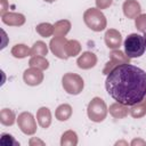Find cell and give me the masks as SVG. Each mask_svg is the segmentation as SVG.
Instances as JSON below:
<instances>
[{
  "label": "cell",
  "mask_w": 146,
  "mask_h": 146,
  "mask_svg": "<svg viewBox=\"0 0 146 146\" xmlns=\"http://www.w3.org/2000/svg\"><path fill=\"white\" fill-rule=\"evenodd\" d=\"M105 88L114 100L132 106L146 96V72L129 63L117 65L107 74Z\"/></svg>",
  "instance_id": "obj_1"
},
{
  "label": "cell",
  "mask_w": 146,
  "mask_h": 146,
  "mask_svg": "<svg viewBox=\"0 0 146 146\" xmlns=\"http://www.w3.org/2000/svg\"><path fill=\"white\" fill-rule=\"evenodd\" d=\"M145 49V40L140 34L131 33L124 40V51L129 58H137L143 56Z\"/></svg>",
  "instance_id": "obj_2"
},
{
  "label": "cell",
  "mask_w": 146,
  "mask_h": 146,
  "mask_svg": "<svg viewBox=\"0 0 146 146\" xmlns=\"http://www.w3.org/2000/svg\"><path fill=\"white\" fill-rule=\"evenodd\" d=\"M84 24L95 32H100L106 27V17L98 8H89L83 14Z\"/></svg>",
  "instance_id": "obj_3"
},
{
  "label": "cell",
  "mask_w": 146,
  "mask_h": 146,
  "mask_svg": "<svg viewBox=\"0 0 146 146\" xmlns=\"http://www.w3.org/2000/svg\"><path fill=\"white\" fill-rule=\"evenodd\" d=\"M107 111L108 110H107V106H106L105 102L99 97L92 98L91 102L88 104V108H87L88 116L94 122L104 121L106 115H107Z\"/></svg>",
  "instance_id": "obj_4"
},
{
  "label": "cell",
  "mask_w": 146,
  "mask_h": 146,
  "mask_svg": "<svg viewBox=\"0 0 146 146\" xmlns=\"http://www.w3.org/2000/svg\"><path fill=\"white\" fill-rule=\"evenodd\" d=\"M64 90L70 95H79L84 87L83 79L76 73H66L62 79Z\"/></svg>",
  "instance_id": "obj_5"
},
{
  "label": "cell",
  "mask_w": 146,
  "mask_h": 146,
  "mask_svg": "<svg viewBox=\"0 0 146 146\" xmlns=\"http://www.w3.org/2000/svg\"><path fill=\"white\" fill-rule=\"evenodd\" d=\"M17 124L25 135H33L36 131V122L30 112H23L17 117Z\"/></svg>",
  "instance_id": "obj_6"
},
{
  "label": "cell",
  "mask_w": 146,
  "mask_h": 146,
  "mask_svg": "<svg viewBox=\"0 0 146 146\" xmlns=\"http://www.w3.org/2000/svg\"><path fill=\"white\" fill-rule=\"evenodd\" d=\"M110 62L106 64V66H105V68H104V74H108L115 66H117V65H121V64H128L129 63V60H130V58L127 56V55H124L121 50H113L111 54H110Z\"/></svg>",
  "instance_id": "obj_7"
},
{
  "label": "cell",
  "mask_w": 146,
  "mask_h": 146,
  "mask_svg": "<svg viewBox=\"0 0 146 146\" xmlns=\"http://www.w3.org/2000/svg\"><path fill=\"white\" fill-rule=\"evenodd\" d=\"M66 42H67V40L65 36H55L50 40V43H49L50 50L52 51V54L55 56H57L60 59H67L68 58V56L66 55V51H65Z\"/></svg>",
  "instance_id": "obj_8"
},
{
  "label": "cell",
  "mask_w": 146,
  "mask_h": 146,
  "mask_svg": "<svg viewBox=\"0 0 146 146\" xmlns=\"http://www.w3.org/2000/svg\"><path fill=\"white\" fill-rule=\"evenodd\" d=\"M23 80L29 86H39L43 81V73L42 70L38 67H30L24 71Z\"/></svg>",
  "instance_id": "obj_9"
},
{
  "label": "cell",
  "mask_w": 146,
  "mask_h": 146,
  "mask_svg": "<svg viewBox=\"0 0 146 146\" xmlns=\"http://www.w3.org/2000/svg\"><path fill=\"white\" fill-rule=\"evenodd\" d=\"M104 40H105V43H106V46L108 48H111V49H117L121 46L122 36H121V33L117 30L110 29V30L106 31V33L104 35Z\"/></svg>",
  "instance_id": "obj_10"
},
{
  "label": "cell",
  "mask_w": 146,
  "mask_h": 146,
  "mask_svg": "<svg viewBox=\"0 0 146 146\" xmlns=\"http://www.w3.org/2000/svg\"><path fill=\"white\" fill-rule=\"evenodd\" d=\"M76 64L82 70H89L97 64V56L91 51H84L76 59Z\"/></svg>",
  "instance_id": "obj_11"
},
{
  "label": "cell",
  "mask_w": 146,
  "mask_h": 146,
  "mask_svg": "<svg viewBox=\"0 0 146 146\" xmlns=\"http://www.w3.org/2000/svg\"><path fill=\"white\" fill-rule=\"evenodd\" d=\"M123 14L128 18H136L138 15H140L141 8L138 1L136 0H125L122 6Z\"/></svg>",
  "instance_id": "obj_12"
},
{
  "label": "cell",
  "mask_w": 146,
  "mask_h": 146,
  "mask_svg": "<svg viewBox=\"0 0 146 146\" xmlns=\"http://www.w3.org/2000/svg\"><path fill=\"white\" fill-rule=\"evenodd\" d=\"M2 22L10 26H21L25 23V17L17 13H6L2 15Z\"/></svg>",
  "instance_id": "obj_13"
},
{
  "label": "cell",
  "mask_w": 146,
  "mask_h": 146,
  "mask_svg": "<svg viewBox=\"0 0 146 146\" xmlns=\"http://www.w3.org/2000/svg\"><path fill=\"white\" fill-rule=\"evenodd\" d=\"M36 120H38V123L47 129L50 123H51V113H50V110L48 107H40L36 112Z\"/></svg>",
  "instance_id": "obj_14"
},
{
  "label": "cell",
  "mask_w": 146,
  "mask_h": 146,
  "mask_svg": "<svg viewBox=\"0 0 146 146\" xmlns=\"http://www.w3.org/2000/svg\"><path fill=\"white\" fill-rule=\"evenodd\" d=\"M108 111H110V114L115 119H123V117H125L128 115V112H129L128 111V106L123 105V104H121L119 102L112 104L110 106Z\"/></svg>",
  "instance_id": "obj_15"
},
{
  "label": "cell",
  "mask_w": 146,
  "mask_h": 146,
  "mask_svg": "<svg viewBox=\"0 0 146 146\" xmlns=\"http://www.w3.org/2000/svg\"><path fill=\"white\" fill-rule=\"evenodd\" d=\"M56 119L58 121H66L71 117L72 115V107L68 104H62L57 107L56 112H55Z\"/></svg>",
  "instance_id": "obj_16"
},
{
  "label": "cell",
  "mask_w": 146,
  "mask_h": 146,
  "mask_svg": "<svg viewBox=\"0 0 146 146\" xmlns=\"http://www.w3.org/2000/svg\"><path fill=\"white\" fill-rule=\"evenodd\" d=\"M71 29V23L66 19L59 21L54 25V34L55 36H65Z\"/></svg>",
  "instance_id": "obj_17"
},
{
  "label": "cell",
  "mask_w": 146,
  "mask_h": 146,
  "mask_svg": "<svg viewBox=\"0 0 146 146\" xmlns=\"http://www.w3.org/2000/svg\"><path fill=\"white\" fill-rule=\"evenodd\" d=\"M65 51L68 57H74L81 51V44L76 40H67L65 44Z\"/></svg>",
  "instance_id": "obj_18"
},
{
  "label": "cell",
  "mask_w": 146,
  "mask_h": 146,
  "mask_svg": "<svg viewBox=\"0 0 146 146\" xmlns=\"http://www.w3.org/2000/svg\"><path fill=\"white\" fill-rule=\"evenodd\" d=\"M11 55L16 58H24L26 56H31V49L23 43L15 44L11 49Z\"/></svg>",
  "instance_id": "obj_19"
},
{
  "label": "cell",
  "mask_w": 146,
  "mask_h": 146,
  "mask_svg": "<svg viewBox=\"0 0 146 146\" xmlns=\"http://www.w3.org/2000/svg\"><path fill=\"white\" fill-rule=\"evenodd\" d=\"M76 144H78V136L74 131L68 130L63 133L62 140H60L62 146H75Z\"/></svg>",
  "instance_id": "obj_20"
},
{
  "label": "cell",
  "mask_w": 146,
  "mask_h": 146,
  "mask_svg": "<svg viewBox=\"0 0 146 146\" xmlns=\"http://www.w3.org/2000/svg\"><path fill=\"white\" fill-rule=\"evenodd\" d=\"M0 122L3 125H13L15 122V114L9 108H3L0 112Z\"/></svg>",
  "instance_id": "obj_21"
},
{
  "label": "cell",
  "mask_w": 146,
  "mask_h": 146,
  "mask_svg": "<svg viewBox=\"0 0 146 146\" xmlns=\"http://www.w3.org/2000/svg\"><path fill=\"white\" fill-rule=\"evenodd\" d=\"M29 64L31 67H38L40 70H47L49 67V63L44 56H32Z\"/></svg>",
  "instance_id": "obj_22"
},
{
  "label": "cell",
  "mask_w": 146,
  "mask_h": 146,
  "mask_svg": "<svg viewBox=\"0 0 146 146\" xmlns=\"http://www.w3.org/2000/svg\"><path fill=\"white\" fill-rule=\"evenodd\" d=\"M48 48L43 41H36L31 48V56H46Z\"/></svg>",
  "instance_id": "obj_23"
},
{
  "label": "cell",
  "mask_w": 146,
  "mask_h": 146,
  "mask_svg": "<svg viewBox=\"0 0 146 146\" xmlns=\"http://www.w3.org/2000/svg\"><path fill=\"white\" fill-rule=\"evenodd\" d=\"M35 31L43 38H48L51 34H54V25H51L50 23H41L39 25H36Z\"/></svg>",
  "instance_id": "obj_24"
},
{
  "label": "cell",
  "mask_w": 146,
  "mask_h": 146,
  "mask_svg": "<svg viewBox=\"0 0 146 146\" xmlns=\"http://www.w3.org/2000/svg\"><path fill=\"white\" fill-rule=\"evenodd\" d=\"M130 114L132 117L138 119V117H143L146 114V104L144 102H140L138 104L132 105L131 110H130Z\"/></svg>",
  "instance_id": "obj_25"
},
{
  "label": "cell",
  "mask_w": 146,
  "mask_h": 146,
  "mask_svg": "<svg viewBox=\"0 0 146 146\" xmlns=\"http://www.w3.org/2000/svg\"><path fill=\"white\" fill-rule=\"evenodd\" d=\"M1 146H19V143L15 140V138L9 133H2L0 139Z\"/></svg>",
  "instance_id": "obj_26"
},
{
  "label": "cell",
  "mask_w": 146,
  "mask_h": 146,
  "mask_svg": "<svg viewBox=\"0 0 146 146\" xmlns=\"http://www.w3.org/2000/svg\"><path fill=\"white\" fill-rule=\"evenodd\" d=\"M135 19H136L135 24H136V27L138 29V31L145 32V30H146V14H140Z\"/></svg>",
  "instance_id": "obj_27"
},
{
  "label": "cell",
  "mask_w": 146,
  "mask_h": 146,
  "mask_svg": "<svg viewBox=\"0 0 146 146\" xmlns=\"http://www.w3.org/2000/svg\"><path fill=\"white\" fill-rule=\"evenodd\" d=\"M113 0H96V6L98 9H106L112 5Z\"/></svg>",
  "instance_id": "obj_28"
},
{
  "label": "cell",
  "mask_w": 146,
  "mask_h": 146,
  "mask_svg": "<svg viewBox=\"0 0 146 146\" xmlns=\"http://www.w3.org/2000/svg\"><path fill=\"white\" fill-rule=\"evenodd\" d=\"M131 145L132 146H135V145H146V143L144 140H141V139H133L131 141Z\"/></svg>",
  "instance_id": "obj_29"
},
{
  "label": "cell",
  "mask_w": 146,
  "mask_h": 146,
  "mask_svg": "<svg viewBox=\"0 0 146 146\" xmlns=\"http://www.w3.org/2000/svg\"><path fill=\"white\" fill-rule=\"evenodd\" d=\"M34 144H40V145H44V143H43V141H41V140H39V139H35V138H32V139L30 140V145H31V146H33Z\"/></svg>",
  "instance_id": "obj_30"
},
{
  "label": "cell",
  "mask_w": 146,
  "mask_h": 146,
  "mask_svg": "<svg viewBox=\"0 0 146 146\" xmlns=\"http://www.w3.org/2000/svg\"><path fill=\"white\" fill-rule=\"evenodd\" d=\"M0 1H1V5H2V7H1V15H3L6 9H7V1L6 0H0Z\"/></svg>",
  "instance_id": "obj_31"
},
{
  "label": "cell",
  "mask_w": 146,
  "mask_h": 146,
  "mask_svg": "<svg viewBox=\"0 0 146 146\" xmlns=\"http://www.w3.org/2000/svg\"><path fill=\"white\" fill-rule=\"evenodd\" d=\"M144 40H145V47H146V30L144 32Z\"/></svg>",
  "instance_id": "obj_32"
},
{
  "label": "cell",
  "mask_w": 146,
  "mask_h": 146,
  "mask_svg": "<svg viewBox=\"0 0 146 146\" xmlns=\"http://www.w3.org/2000/svg\"><path fill=\"white\" fill-rule=\"evenodd\" d=\"M119 144H124V145H127V143H125V141H117V143H116V145H119Z\"/></svg>",
  "instance_id": "obj_33"
},
{
  "label": "cell",
  "mask_w": 146,
  "mask_h": 146,
  "mask_svg": "<svg viewBox=\"0 0 146 146\" xmlns=\"http://www.w3.org/2000/svg\"><path fill=\"white\" fill-rule=\"evenodd\" d=\"M46 2H54V1H56V0H44Z\"/></svg>",
  "instance_id": "obj_34"
},
{
  "label": "cell",
  "mask_w": 146,
  "mask_h": 146,
  "mask_svg": "<svg viewBox=\"0 0 146 146\" xmlns=\"http://www.w3.org/2000/svg\"><path fill=\"white\" fill-rule=\"evenodd\" d=\"M143 102H144V103L146 104V96H145V98H144V100H143Z\"/></svg>",
  "instance_id": "obj_35"
}]
</instances>
